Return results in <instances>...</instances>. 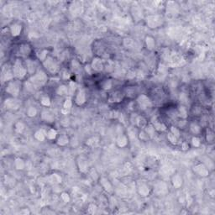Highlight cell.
<instances>
[{"instance_id": "obj_1", "label": "cell", "mask_w": 215, "mask_h": 215, "mask_svg": "<svg viewBox=\"0 0 215 215\" xmlns=\"http://www.w3.org/2000/svg\"><path fill=\"white\" fill-rule=\"evenodd\" d=\"M13 72H14V75L17 76L19 79L21 77L25 76V73L27 72V68L25 67V66L20 62V61L15 62L13 67Z\"/></svg>"}, {"instance_id": "obj_2", "label": "cell", "mask_w": 215, "mask_h": 215, "mask_svg": "<svg viewBox=\"0 0 215 215\" xmlns=\"http://www.w3.org/2000/svg\"><path fill=\"white\" fill-rule=\"evenodd\" d=\"M138 103H139L140 106V107H143V108H148L151 104V102L149 100V98H148L146 96H144V95L140 97V99L138 100Z\"/></svg>"}, {"instance_id": "obj_3", "label": "cell", "mask_w": 215, "mask_h": 215, "mask_svg": "<svg viewBox=\"0 0 215 215\" xmlns=\"http://www.w3.org/2000/svg\"><path fill=\"white\" fill-rule=\"evenodd\" d=\"M11 30V33L14 36H16L18 34H20V31H21V26L18 25H14L10 28Z\"/></svg>"}]
</instances>
